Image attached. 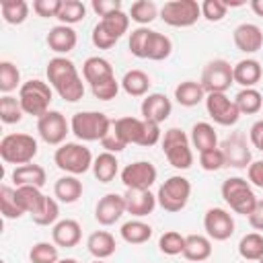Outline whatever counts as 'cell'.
<instances>
[{
    "label": "cell",
    "instance_id": "cell-1",
    "mask_svg": "<svg viewBox=\"0 0 263 263\" xmlns=\"http://www.w3.org/2000/svg\"><path fill=\"white\" fill-rule=\"evenodd\" d=\"M47 74V82L49 86L68 103H76L84 97V82L82 76L78 74L76 66L72 60H68L66 55H55L47 62L45 68Z\"/></svg>",
    "mask_w": 263,
    "mask_h": 263
},
{
    "label": "cell",
    "instance_id": "cell-2",
    "mask_svg": "<svg viewBox=\"0 0 263 263\" xmlns=\"http://www.w3.org/2000/svg\"><path fill=\"white\" fill-rule=\"evenodd\" d=\"M111 125L113 121L101 111H78L70 119V129L80 142H101Z\"/></svg>",
    "mask_w": 263,
    "mask_h": 263
},
{
    "label": "cell",
    "instance_id": "cell-3",
    "mask_svg": "<svg viewBox=\"0 0 263 263\" xmlns=\"http://www.w3.org/2000/svg\"><path fill=\"white\" fill-rule=\"evenodd\" d=\"M53 162L60 171H64L66 175H84L88 168H92V154L90 150L80 144V142H64L62 146L55 148L53 152Z\"/></svg>",
    "mask_w": 263,
    "mask_h": 263
},
{
    "label": "cell",
    "instance_id": "cell-4",
    "mask_svg": "<svg viewBox=\"0 0 263 263\" xmlns=\"http://www.w3.org/2000/svg\"><path fill=\"white\" fill-rule=\"evenodd\" d=\"M53 99V90L47 82L33 78L23 82V86L18 88V101L21 107L25 111V115H33V117H43L49 111V103Z\"/></svg>",
    "mask_w": 263,
    "mask_h": 263
},
{
    "label": "cell",
    "instance_id": "cell-5",
    "mask_svg": "<svg viewBox=\"0 0 263 263\" xmlns=\"http://www.w3.org/2000/svg\"><path fill=\"white\" fill-rule=\"evenodd\" d=\"M37 156V140L29 134H6L0 140V158L6 164H29Z\"/></svg>",
    "mask_w": 263,
    "mask_h": 263
},
{
    "label": "cell",
    "instance_id": "cell-6",
    "mask_svg": "<svg viewBox=\"0 0 263 263\" xmlns=\"http://www.w3.org/2000/svg\"><path fill=\"white\" fill-rule=\"evenodd\" d=\"M222 199L230 205V210L234 214L240 216H249L253 212V208L257 205V195L251 187V183L242 177H228L222 183Z\"/></svg>",
    "mask_w": 263,
    "mask_h": 263
},
{
    "label": "cell",
    "instance_id": "cell-7",
    "mask_svg": "<svg viewBox=\"0 0 263 263\" xmlns=\"http://www.w3.org/2000/svg\"><path fill=\"white\" fill-rule=\"evenodd\" d=\"M162 152L168 160L171 166L179 168V171H187L193 164V150H191V140L189 136L179 129V127H171L164 132L162 138Z\"/></svg>",
    "mask_w": 263,
    "mask_h": 263
},
{
    "label": "cell",
    "instance_id": "cell-8",
    "mask_svg": "<svg viewBox=\"0 0 263 263\" xmlns=\"http://www.w3.org/2000/svg\"><path fill=\"white\" fill-rule=\"evenodd\" d=\"M191 197V183L189 179L181 177V175H173L168 177L160 187H158V193H156V201L158 205L168 212V214H177L181 212L187 201Z\"/></svg>",
    "mask_w": 263,
    "mask_h": 263
},
{
    "label": "cell",
    "instance_id": "cell-9",
    "mask_svg": "<svg viewBox=\"0 0 263 263\" xmlns=\"http://www.w3.org/2000/svg\"><path fill=\"white\" fill-rule=\"evenodd\" d=\"M160 18L175 29H185L201 18V6L197 0H171L160 8Z\"/></svg>",
    "mask_w": 263,
    "mask_h": 263
},
{
    "label": "cell",
    "instance_id": "cell-10",
    "mask_svg": "<svg viewBox=\"0 0 263 263\" xmlns=\"http://www.w3.org/2000/svg\"><path fill=\"white\" fill-rule=\"evenodd\" d=\"M199 84L203 86L205 95L212 92H226L232 84H234V74H232V66L226 60H210L203 66Z\"/></svg>",
    "mask_w": 263,
    "mask_h": 263
},
{
    "label": "cell",
    "instance_id": "cell-11",
    "mask_svg": "<svg viewBox=\"0 0 263 263\" xmlns=\"http://www.w3.org/2000/svg\"><path fill=\"white\" fill-rule=\"evenodd\" d=\"M70 123L60 111H47L43 117L37 119V134L39 138L49 146H62L66 142V136L70 134Z\"/></svg>",
    "mask_w": 263,
    "mask_h": 263
},
{
    "label": "cell",
    "instance_id": "cell-12",
    "mask_svg": "<svg viewBox=\"0 0 263 263\" xmlns=\"http://www.w3.org/2000/svg\"><path fill=\"white\" fill-rule=\"evenodd\" d=\"M205 111L218 125H234L240 117V111L234 103V99H228L226 92H212L205 95Z\"/></svg>",
    "mask_w": 263,
    "mask_h": 263
},
{
    "label": "cell",
    "instance_id": "cell-13",
    "mask_svg": "<svg viewBox=\"0 0 263 263\" xmlns=\"http://www.w3.org/2000/svg\"><path fill=\"white\" fill-rule=\"evenodd\" d=\"M119 177H121V183L125 185V189H150L156 183L158 171L148 160H136V162L123 166Z\"/></svg>",
    "mask_w": 263,
    "mask_h": 263
},
{
    "label": "cell",
    "instance_id": "cell-14",
    "mask_svg": "<svg viewBox=\"0 0 263 263\" xmlns=\"http://www.w3.org/2000/svg\"><path fill=\"white\" fill-rule=\"evenodd\" d=\"M226 166H234V168H249L251 164V150H249V142L247 136L242 132H232L220 146Z\"/></svg>",
    "mask_w": 263,
    "mask_h": 263
},
{
    "label": "cell",
    "instance_id": "cell-15",
    "mask_svg": "<svg viewBox=\"0 0 263 263\" xmlns=\"http://www.w3.org/2000/svg\"><path fill=\"white\" fill-rule=\"evenodd\" d=\"M205 234L212 240H228L234 234V218L224 208H210L203 216Z\"/></svg>",
    "mask_w": 263,
    "mask_h": 263
},
{
    "label": "cell",
    "instance_id": "cell-16",
    "mask_svg": "<svg viewBox=\"0 0 263 263\" xmlns=\"http://www.w3.org/2000/svg\"><path fill=\"white\" fill-rule=\"evenodd\" d=\"M140 111H142V119L144 121H152V123H162L168 119L171 111H173V103L166 95L162 92H150L142 99V105H140Z\"/></svg>",
    "mask_w": 263,
    "mask_h": 263
},
{
    "label": "cell",
    "instance_id": "cell-17",
    "mask_svg": "<svg viewBox=\"0 0 263 263\" xmlns=\"http://www.w3.org/2000/svg\"><path fill=\"white\" fill-rule=\"evenodd\" d=\"M125 214V199L119 193H107L97 201L95 208V220L101 226H111L115 224L121 216Z\"/></svg>",
    "mask_w": 263,
    "mask_h": 263
},
{
    "label": "cell",
    "instance_id": "cell-18",
    "mask_svg": "<svg viewBox=\"0 0 263 263\" xmlns=\"http://www.w3.org/2000/svg\"><path fill=\"white\" fill-rule=\"evenodd\" d=\"M123 199H125V212L136 218H144L152 214L154 208L158 205L156 195L150 189H127Z\"/></svg>",
    "mask_w": 263,
    "mask_h": 263
},
{
    "label": "cell",
    "instance_id": "cell-19",
    "mask_svg": "<svg viewBox=\"0 0 263 263\" xmlns=\"http://www.w3.org/2000/svg\"><path fill=\"white\" fill-rule=\"evenodd\" d=\"M232 41L238 51L255 53L263 47V31L253 23H242L232 31Z\"/></svg>",
    "mask_w": 263,
    "mask_h": 263
},
{
    "label": "cell",
    "instance_id": "cell-20",
    "mask_svg": "<svg viewBox=\"0 0 263 263\" xmlns=\"http://www.w3.org/2000/svg\"><path fill=\"white\" fill-rule=\"evenodd\" d=\"M82 238V228L76 220L72 218H64L58 220L51 228V240L55 247H64V249H72L80 242Z\"/></svg>",
    "mask_w": 263,
    "mask_h": 263
},
{
    "label": "cell",
    "instance_id": "cell-21",
    "mask_svg": "<svg viewBox=\"0 0 263 263\" xmlns=\"http://www.w3.org/2000/svg\"><path fill=\"white\" fill-rule=\"evenodd\" d=\"M45 41H47V45H49L51 51H55L58 55H64V53H70L76 47L78 35L68 25H55L53 29H49Z\"/></svg>",
    "mask_w": 263,
    "mask_h": 263
},
{
    "label": "cell",
    "instance_id": "cell-22",
    "mask_svg": "<svg viewBox=\"0 0 263 263\" xmlns=\"http://www.w3.org/2000/svg\"><path fill=\"white\" fill-rule=\"evenodd\" d=\"M142 129H144V119H138V117H119V119H113V125H111V134L123 142L125 146L127 144H138L140 142V136H142Z\"/></svg>",
    "mask_w": 263,
    "mask_h": 263
},
{
    "label": "cell",
    "instance_id": "cell-23",
    "mask_svg": "<svg viewBox=\"0 0 263 263\" xmlns=\"http://www.w3.org/2000/svg\"><path fill=\"white\" fill-rule=\"evenodd\" d=\"M232 74H234V84H240L242 88H255V84L263 76V70L257 60L247 58L232 66Z\"/></svg>",
    "mask_w": 263,
    "mask_h": 263
},
{
    "label": "cell",
    "instance_id": "cell-24",
    "mask_svg": "<svg viewBox=\"0 0 263 263\" xmlns=\"http://www.w3.org/2000/svg\"><path fill=\"white\" fill-rule=\"evenodd\" d=\"M183 257L193 263H203L212 257V238L203 234H189L185 236Z\"/></svg>",
    "mask_w": 263,
    "mask_h": 263
},
{
    "label": "cell",
    "instance_id": "cell-25",
    "mask_svg": "<svg viewBox=\"0 0 263 263\" xmlns=\"http://www.w3.org/2000/svg\"><path fill=\"white\" fill-rule=\"evenodd\" d=\"M10 179H12V183H14L16 187L31 185V187H39V189H41V187L45 185V181H47V173H45L43 166L29 162V164L16 166V168L12 171V175H10Z\"/></svg>",
    "mask_w": 263,
    "mask_h": 263
},
{
    "label": "cell",
    "instance_id": "cell-26",
    "mask_svg": "<svg viewBox=\"0 0 263 263\" xmlns=\"http://www.w3.org/2000/svg\"><path fill=\"white\" fill-rule=\"evenodd\" d=\"M86 249L88 253L95 257V259H109L115 249H117V242H115V236L107 230H97L92 232L88 238H86Z\"/></svg>",
    "mask_w": 263,
    "mask_h": 263
},
{
    "label": "cell",
    "instance_id": "cell-27",
    "mask_svg": "<svg viewBox=\"0 0 263 263\" xmlns=\"http://www.w3.org/2000/svg\"><path fill=\"white\" fill-rule=\"evenodd\" d=\"M189 140H191V146H193L197 152H205V150L218 148L216 129H214V125H210L208 121H197V123H193Z\"/></svg>",
    "mask_w": 263,
    "mask_h": 263
},
{
    "label": "cell",
    "instance_id": "cell-28",
    "mask_svg": "<svg viewBox=\"0 0 263 263\" xmlns=\"http://www.w3.org/2000/svg\"><path fill=\"white\" fill-rule=\"evenodd\" d=\"M53 195L62 203H76L82 197V181L74 175H64L53 185Z\"/></svg>",
    "mask_w": 263,
    "mask_h": 263
},
{
    "label": "cell",
    "instance_id": "cell-29",
    "mask_svg": "<svg viewBox=\"0 0 263 263\" xmlns=\"http://www.w3.org/2000/svg\"><path fill=\"white\" fill-rule=\"evenodd\" d=\"M109 76H115L113 74V66L109 60L101 58V55H90L84 60L82 64V78L88 82V84H95L103 78H109Z\"/></svg>",
    "mask_w": 263,
    "mask_h": 263
},
{
    "label": "cell",
    "instance_id": "cell-30",
    "mask_svg": "<svg viewBox=\"0 0 263 263\" xmlns=\"http://www.w3.org/2000/svg\"><path fill=\"white\" fill-rule=\"evenodd\" d=\"M175 99L181 107H195L205 101V90L197 80H183L175 86Z\"/></svg>",
    "mask_w": 263,
    "mask_h": 263
},
{
    "label": "cell",
    "instance_id": "cell-31",
    "mask_svg": "<svg viewBox=\"0 0 263 263\" xmlns=\"http://www.w3.org/2000/svg\"><path fill=\"white\" fill-rule=\"evenodd\" d=\"M119 173L117 156L111 152H101L92 162V175L99 183H111Z\"/></svg>",
    "mask_w": 263,
    "mask_h": 263
},
{
    "label": "cell",
    "instance_id": "cell-32",
    "mask_svg": "<svg viewBox=\"0 0 263 263\" xmlns=\"http://www.w3.org/2000/svg\"><path fill=\"white\" fill-rule=\"evenodd\" d=\"M119 234H121V238H123L127 245H144V242H148L150 236H152V226L146 224V222H142L140 218L127 220L125 224H121Z\"/></svg>",
    "mask_w": 263,
    "mask_h": 263
},
{
    "label": "cell",
    "instance_id": "cell-33",
    "mask_svg": "<svg viewBox=\"0 0 263 263\" xmlns=\"http://www.w3.org/2000/svg\"><path fill=\"white\" fill-rule=\"evenodd\" d=\"M150 84V76L144 70H127L121 78V88L129 97H146Z\"/></svg>",
    "mask_w": 263,
    "mask_h": 263
},
{
    "label": "cell",
    "instance_id": "cell-34",
    "mask_svg": "<svg viewBox=\"0 0 263 263\" xmlns=\"http://www.w3.org/2000/svg\"><path fill=\"white\" fill-rule=\"evenodd\" d=\"M14 193H16V201L18 205L23 208L25 214H35L43 201H45V195L41 193L39 187H31V185H23V187H14Z\"/></svg>",
    "mask_w": 263,
    "mask_h": 263
},
{
    "label": "cell",
    "instance_id": "cell-35",
    "mask_svg": "<svg viewBox=\"0 0 263 263\" xmlns=\"http://www.w3.org/2000/svg\"><path fill=\"white\" fill-rule=\"evenodd\" d=\"M171 53H173V41H171L164 33L152 31V33H150V39H148V47H146V60L162 62V60H166Z\"/></svg>",
    "mask_w": 263,
    "mask_h": 263
},
{
    "label": "cell",
    "instance_id": "cell-36",
    "mask_svg": "<svg viewBox=\"0 0 263 263\" xmlns=\"http://www.w3.org/2000/svg\"><path fill=\"white\" fill-rule=\"evenodd\" d=\"M240 115H255L263 109V95L257 88H240L234 97Z\"/></svg>",
    "mask_w": 263,
    "mask_h": 263
},
{
    "label": "cell",
    "instance_id": "cell-37",
    "mask_svg": "<svg viewBox=\"0 0 263 263\" xmlns=\"http://www.w3.org/2000/svg\"><path fill=\"white\" fill-rule=\"evenodd\" d=\"M0 12L8 25H23L29 16V4L25 0H0Z\"/></svg>",
    "mask_w": 263,
    "mask_h": 263
},
{
    "label": "cell",
    "instance_id": "cell-38",
    "mask_svg": "<svg viewBox=\"0 0 263 263\" xmlns=\"http://www.w3.org/2000/svg\"><path fill=\"white\" fill-rule=\"evenodd\" d=\"M107 35H111L115 41H119L125 33H127V27H129V14H125L123 10L115 12V14H109L105 18H101L97 23Z\"/></svg>",
    "mask_w": 263,
    "mask_h": 263
},
{
    "label": "cell",
    "instance_id": "cell-39",
    "mask_svg": "<svg viewBox=\"0 0 263 263\" xmlns=\"http://www.w3.org/2000/svg\"><path fill=\"white\" fill-rule=\"evenodd\" d=\"M238 255L247 261H259L263 257V234L249 232L238 242Z\"/></svg>",
    "mask_w": 263,
    "mask_h": 263
},
{
    "label": "cell",
    "instance_id": "cell-40",
    "mask_svg": "<svg viewBox=\"0 0 263 263\" xmlns=\"http://www.w3.org/2000/svg\"><path fill=\"white\" fill-rule=\"evenodd\" d=\"M158 12L160 10L152 0H136L129 8V21L138 23L140 27H146L158 16Z\"/></svg>",
    "mask_w": 263,
    "mask_h": 263
},
{
    "label": "cell",
    "instance_id": "cell-41",
    "mask_svg": "<svg viewBox=\"0 0 263 263\" xmlns=\"http://www.w3.org/2000/svg\"><path fill=\"white\" fill-rule=\"evenodd\" d=\"M86 16V6L80 0H62V8L58 12V21L60 25H76Z\"/></svg>",
    "mask_w": 263,
    "mask_h": 263
},
{
    "label": "cell",
    "instance_id": "cell-42",
    "mask_svg": "<svg viewBox=\"0 0 263 263\" xmlns=\"http://www.w3.org/2000/svg\"><path fill=\"white\" fill-rule=\"evenodd\" d=\"M21 86L23 84H21V72H18V68L12 62L2 60L0 62V90L4 95H10L12 90H16Z\"/></svg>",
    "mask_w": 263,
    "mask_h": 263
},
{
    "label": "cell",
    "instance_id": "cell-43",
    "mask_svg": "<svg viewBox=\"0 0 263 263\" xmlns=\"http://www.w3.org/2000/svg\"><path fill=\"white\" fill-rule=\"evenodd\" d=\"M0 212H2V216L6 220H16V218H21L25 214L23 208L18 205V201H16L14 189L8 187V185L0 187Z\"/></svg>",
    "mask_w": 263,
    "mask_h": 263
},
{
    "label": "cell",
    "instance_id": "cell-44",
    "mask_svg": "<svg viewBox=\"0 0 263 263\" xmlns=\"http://www.w3.org/2000/svg\"><path fill=\"white\" fill-rule=\"evenodd\" d=\"M25 111L21 107V101L18 97H10V95H4L0 99V119L2 123L6 125H12V123H18L23 119Z\"/></svg>",
    "mask_w": 263,
    "mask_h": 263
},
{
    "label": "cell",
    "instance_id": "cell-45",
    "mask_svg": "<svg viewBox=\"0 0 263 263\" xmlns=\"http://www.w3.org/2000/svg\"><path fill=\"white\" fill-rule=\"evenodd\" d=\"M31 218H33V222H35L37 226H53V224L58 222V218H60V205H58V201H55L53 197L45 195L43 205H41Z\"/></svg>",
    "mask_w": 263,
    "mask_h": 263
},
{
    "label": "cell",
    "instance_id": "cell-46",
    "mask_svg": "<svg viewBox=\"0 0 263 263\" xmlns=\"http://www.w3.org/2000/svg\"><path fill=\"white\" fill-rule=\"evenodd\" d=\"M158 249L162 255L175 257V255H183L185 249V236L177 230H166L164 234H160L158 238Z\"/></svg>",
    "mask_w": 263,
    "mask_h": 263
},
{
    "label": "cell",
    "instance_id": "cell-47",
    "mask_svg": "<svg viewBox=\"0 0 263 263\" xmlns=\"http://www.w3.org/2000/svg\"><path fill=\"white\" fill-rule=\"evenodd\" d=\"M29 261L31 263H58L60 261V253L58 247L53 242H35L29 251Z\"/></svg>",
    "mask_w": 263,
    "mask_h": 263
},
{
    "label": "cell",
    "instance_id": "cell-48",
    "mask_svg": "<svg viewBox=\"0 0 263 263\" xmlns=\"http://www.w3.org/2000/svg\"><path fill=\"white\" fill-rule=\"evenodd\" d=\"M150 33H152V29H148V27H138V29H134V31L129 33L127 45H129L132 55H136V58H140V60H146V47H148Z\"/></svg>",
    "mask_w": 263,
    "mask_h": 263
},
{
    "label": "cell",
    "instance_id": "cell-49",
    "mask_svg": "<svg viewBox=\"0 0 263 263\" xmlns=\"http://www.w3.org/2000/svg\"><path fill=\"white\" fill-rule=\"evenodd\" d=\"M119 86H121V82L115 76H109V78H103V80L90 84V90H92V97L95 99H99V101H111V99L117 97Z\"/></svg>",
    "mask_w": 263,
    "mask_h": 263
},
{
    "label": "cell",
    "instance_id": "cell-50",
    "mask_svg": "<svg viewBox=\"0 0 263 263\" xmlns=\"http://www.w3.org/2000/svg\"><path fill=\"white\" fill-rule=\"evenodd\" d=\"M199 166L208 173H216L222 166H226V160H224V154H222L220 146L212 148V150H205V152H199Z\"/></svg>",
    "mask_w": 263,
    "mask_h": 263
},
{
    "label": "cell",
    "instance_id": "cell-51",
    "mask_svg": "<svg viewBox=\"0 0 263 263\" xmlns=\"http://www.w3.org/2000/svg\"><path fill=\"white\" fill-rule=\"evenodd\" d=\"M199 6H201V16L210 23H220L228 12L224 0H203Z\"/></svg>",
    "mask_w": 263,
    "mask_h": 263
},
{
    "label": "cell",
    "instance_id": "cell-52",
    "mask_svg": "<svg viewBox=\"0 0 263 263\" xmlns=\"http://www.w3.org/2000/svg\"><path fill=\"white\" fill-rule=\"evenodd\" d=\"M62 8V0H35L33 10L41 18H58V12Z\"/></svg>",
    "mask_w": 263,
    "mask_h": 263
},
{
    "label": "cell",
    "instance_id": "cell-53",
    "mask_svg": "<svg viewBox=\"0 0 263 263\" xmlns=\"http://www.w3.org/2000/svg\"><path fill=\"white\" fill-rule=\"evenodd\" d=\"M160 138H162L160 125H158V123H152V121H144V129H142V136H140L138 146L150 148V146L158 144V142H160Z\"/></svg>",
    "mask_w": 263,
    "mask_h": 263
},
{
    "label": "cell",
    "instance_id": "cell-54",
    "mask_svg": "<svg viewBox=\"0 0 263 263\" xmlns=\"http://www.w3.org/2000/svg\"><path fill=\"white\" fill-rule=\"evenodd\" d=\"M90 6H92V10H95L101 18H105V16L115 14V12L121 10V2H119V0H92Z\"/></svg>",
    "mask_w": 263,
    "mask_h": 263
},
{
    "label": "cell",
    "instance_id": "cell-55",
    "mask_svg": "<svg viewBox=\"0 0 263 263\" xmlns=\"http://www.w3.org/2000/svg\"><path fill=\"white\" fill-rule=\"evenodd\" d=\"M90 39H92V45H95V47H99V49H111V47L117 43V41H115L111 35H107L99 25H95Z\"/></svg>",
    "mask_w": 263,
    "mask_h": 263
},
{
    "label": "cell",
    "instance_id": "cell-56",
    "mask_svg": "<svg viewBox=\"0 0 263 263\" xmlns=\"http://www.w3.org/2000/svg\"><path fill=\"white\" fill-rule=\"evenodd\" d=\"M247 181L259 189H263V160H255L247 168Z\"/></svg>",
    "mask_w": 263,
    "mask_h": 263
},
{
    "label": "cell",
    "instance_id": "cell-57",
    "mask_svg": "<svg viewBox=\"0 0 263 263\" xmlns=\"http://www.w3.org/2000/svg\"><path fill=\"white\" fill-rule=\"evenodd\" d=\"M249 142H251L257 150L263 152V119H259V121H255V123L251 125V129H249Z\"/></svg>",
    "mask_w": 263,
    "mask_h": 263
},
{
    "label": "cell",
    "instance_id": "cell-58",
    "mask_svg": "<svg viewBox=\"0 0 263 263\" xmlns=\"http://www.w3.org/2000/svg\"><path fill=\"white\" fill-rule=\"evenodd\" d=\"M249 218V224H251V228H255V230H263V199H257V205L253 208V212L247 216Z\"/></svg>",
    "mask_w": 263,
    "mask_h": 263
},
{
    "label": "cell",
    "instance_id": "cell-59",
    "mask_svg": "<svg viewBox=\"0 0 263 263\" xmlns=\"http://www.w3.org/2000/svg\"><path fill=\"white\" fill-rule=\"evenodd\" d=\"M101 146L105 148V152H111V154H117V152H121V150L125 148V144H123V142H119L111 132L101 140Z\"/></svg>",
    "mask_w": 263,
    "mask_h": 263
},
{
    "label": "cell",
    "instance_id": "cell-60",
    "mask_svg": "<svg viewBox=\"0 0 263 263\" xmlns=\"http://www.w3.org/2000/svg\"><path fill=\"white\" fill-rule=\"evenodd\" d=\"M251 8L257 16H263V0H251Z\"/></svg>",
    "mask_w": 263,
    "mask_h": 263
},
{
    "label": "cell",
    "instance_id": "cell-61",
    "mask_svg": "<svg viewBox=\"0 0 263 263\" xmlns=\"http://www.w3.org/2000/svg\"><path fill=\"white\" fill-rule=\"evenodd\" d=\"M224 4L230 8V6H242L245 4V0H224Z\"/></svg>",
    "mask_w": 263,
    "mask_h": 263
},
{
    "label": "cell",
    "instance_id": "cell-62",
    "mask_svg": "<svg viewBox=\"0 0 263 263\" xmlns=\"http://www.w3.org/2000/svg\"><path fill=\"white\" fill-rule=\"evenodd\" d=\"M58 263H78L76 259H72V257H68V259H60Z\"/></svg>",
    "mask_w": 263,
    "mask_h": 263
},
{
    "label": "cell",
    "instance_id": "cell-63",
    "mask_svg": "<svg viewBox=\"0 0 263 263\" xmlns=\"http://www.w3.org/2000/svg\"><path fill=\"white\" fill-rule=\"evenodd\" d=\"M92 263H105V261H103V259H95Z\"/></svg>",
    "mask_w": 263,
    "mask_h": 263
},
{
    "label": "cell",
    "instance_id": "cell-64",
    "mask_svg": "<svg viewBox=\"0 0 263 263\" xmlns=\"http://www.w3.org/2000/svg\"><path fill=\"white\" fill-rule=\"evenodd\" d=\"M259 263H263V257H261V259H259Z\"/></svg>",
    "mask_w": 263,
    "mask_h": 263
}]
</instances>
